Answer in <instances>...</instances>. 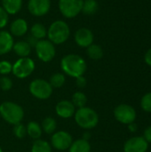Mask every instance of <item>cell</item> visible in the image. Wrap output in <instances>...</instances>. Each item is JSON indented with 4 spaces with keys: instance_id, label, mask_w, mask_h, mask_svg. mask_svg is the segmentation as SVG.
Masks as SVG:
<instances>
[{
    "instance_id": "cell-24",
    "label": "cell",
    "mask_w": 151,
    "mask_h": 152,
    "mask_svg": "<svg viewBox=\"0 0 151 152\" xmlns=\"http://www.w3.org/2000/svg\"><path fill=\"white\" fill-rule=\"evenodd\" d=\"M31 35L36 39H43L47 35V30L45 27L41 23H36L31 27Z\"/></svg>"
},
{
    "instance_id": "cell-21",
    "label": "cell",
    "mask_w": 151,
    "mask_h": 152,
    "mask_svg": "<svg viewBox=\"0 0 151 152\" xmlns=\"http://www.w3.org/2000/svg\"><path fill=\"white\" fill-rule=\"evenodd\" d=\"M42 130L48 134H53L55 133L56 131V128H57V123H56V120L51 117H47L45 118L43 122H42Z\"/></svg>"
},
{
    "instance_id": "cell-27",
    "label": "cell",
    "mask_w": 151,
    "mask_h": 152,
    "mask_svg": "<svg viewBox=\"0 0 151 152\" xmlns=\"http://www.w3.org/2000/svg\"><path fill=\"white\" fill-rule=\"evenodd\" d=\"M49 83L52 87L60 88L65 84V76L61 73H54L51 76Z\"/></svg>"
},
{
    "instance_id": "cell-6",
    "label": "cell",
    "mask_w": 151,
    "mask_h": 152,
    "mask_svg": "<svg viewBox=\"0 0 151 152\" xmlns=\"http://www.w3.org/2000/svg\"><path fill=\"white\" fill-rule=\"evenodd\" d=\"M35 69V62L28 57L20 58L12 65V72L18 78H26L32 74Z\"/></svg>"
},
{
    "instance_id": "cell-3",
    "label": "cell",
    "mask_w": 151,
    "mask_h": 152,
    "mask_svg": "<svg viewBox=\"0 0 151 152\" xmlns=\"http://www.w3.org/2000/svg\"><path fill=\"white\" fill-rule=\"evenodd\" d=\"M75 121L81 128L89 130L98 125L99 116L94 110L89 107H84L75 112Z\"/></svg>"
},
{
    "instance_id": "cell-31",
    "label": "cell",
    "mask_w": 151,
    "mask_h": 152,
    "mask_svg": "<svg viewBox=\"0 0 151 152\" xmlns=\"http://www.w3.org/2000/svg\"><path fill=\"white\" fill-rule=\"evenodd\" d=\"M12 70V65L7 61H0V74L1 75H7L11 73Z\"/></svg>"
},
{
    "instance_id": "cell-25",
    "label": "cell",
    "mask_w": 151,
    "mask_h": 152,
    "mask_svg": "<svg viewBox=\"0 0 151 152\" xmlns=\"http://www.w3.org/2000/svg\"><path fill=\"white\" fill-rule=\"evenodd\" d=\"M87 54L93 60H100L103 56V50L100 45L92 44L87 47Z\"/></svg>"
},
{
    "instance_id": "cell-36",
    "label": "cell",
    "mask_w": 151,
    "mask_h": 152,
    "mask_svg": "<svg viewBox=\"0 0 151 152\" xmlns=\"http://www.w3.org/2000/svg\"><path fill=\"white\" fill-rule=\"evenodd\" d=\"M128 128H129V130L131 132H136L137 129H138V126L134 122H133V123H131V124L128 125Z\"/></svg>"
},
{
    "instance_id": "cell-29",
    "label": "cell",
    "mask_w": 151,
    "mask_h": 152,
    "mask_svg": "<svg viewBox=\"0 0 151 152\" xmlns=\"http://www.w3.org/2000/svg\"><path fill=\"white\" fill-rule=\"evenodd\" d=\"M142 109L146 112H151V93H148L143 95L141 101Z\"/></svg>"
},
{
    "instance_id": "cell-35",
    "label": "cell",
    "mask_w": 151,
    "mask_h": 152,
    "mask_svg": "<svg viewBox=\"0 0 151 152\" xmlns=\"http://www.w3.org/2000/svg\"><path fill=\"white\" fill-rule=\"evenodd\" d=\"M144 61L145 62L151 67V48H150L147 53H145V56H144Z\"/></svg>"
},
{
    "instance_id": "cell-1",
    "label": "cell",
    "mask_w": 151,
    "mask_h": 152,
    "mask_svg": "<svg viewBox=\"0 0 151 152\" xmlns=\"http://www.w3.org/2000/svg\"><path fill=\"white\" fill-rule=\"evenodd\" d=\"M61 69L65 74L72 77L84 76L87 66L85 61L77 54H68L61 59Z\"/></svg>"
},
{
    "instance_id": "cell-33",
    "label": "cell",
    "mask_w": 151,
    "mask_h": 152,
    "mask_svg": "<svg viewBox=\"0 0 151 152\" xmlns=\"http://www.w3.org/2000/svg\"><path fill=\"white\" fill-rule=\"evenodd\" d=\"M86 83H87L86 79L85 78L84 76H81V77H78L76 78V85L79 88H84L86 86Z\"/></svg>"
},
{
    "instance_id": "cell-4",
    "label": "cell",
    "mask_w": 151,
    "mask_h": 152,
    "mask_svg": "<svg viewBox=\"0 0 151 152\" xmlns=\"http://www.w3.org/2000/svg\"><path fill=\"white\" fill-rule=\"evenodd\" d=\"M70 30L69 25L63 20H56L53 22L47 30L49 41L53 44L61 45L66 42L69 37Z\"/></svg>"
},
{
    "instance_id": "cell-28",
    "label": "cell",
    "mask_w": 151,
    "mask_h": 152,
    "mask_svg": "<svg viewBox=\"0 0 151 152\" xmlns=\"http://www.w3.org/2000/svg\"><path fill=\"white\" fill-rule=\"evenodd\" d=\"M13 134L18 138V139H23L27 135V128L24 126L22 124H17L13 126Z\"/></svg>"
},
{
    "instance_id": "cell-22",
    "label": "cell",
    "mask_w": 151,
    "mask_h": 152,
    "mask_svg": "<svg viewBox=\"0 0 151 152\" xmlns=\"http://www.w3.org/2000/svg\"><path fill=\"white\" fill-rule=\"evenodd\" d=\"M99 8V4L96 0H85L83 3L82 11L86 15H93L94 14Z\"/></svg>"
},
{
    "instance_id": "cell-7",
    "label": "cell",
    "mask_w": 151,
    "mask_h": 152,
    "mask_svg": "<svg viewBox=\"0 0 151 152\" xmlns=\"http://www.w3.org/2000/svg\"><path fill=\"white\" fill-rule=\"evenodd\" d=\"M84 0H59L61 12L66 18H74L81 11Z\"/></svg>"
},
{
    "instance_id": "cell-9",
    "label": "cell",
    "mask_w": 151,
    "mask_h": 152,
    "mask_svg": "<svg viewBox=\"0 0 151 152\" xmlns=\"http://www.w3.org/2000/svg\"><path fill=\"white\" fill-rule=\"evenodd\" d=\"M115 118L122 123L129 125L135 121L136 119V111L135 110L127 104H120L117 106L114 110Z\"/></svg>"
},
{
    "instance_id": "cell-17",
    "label": "cell",
    "mask_w": 151,
    "mask_h": 152,
    "mask_svg": "<svg viewBox=\"0 0 151 152\" xmlns=\"http://www.w3.org/2000/svg\"><path fill=\"white\" fill-rule=\"evenodd\" d=\"M3 9L8 14L17 13L22 5V0H2Z\"/></svg>"
},
{
    "instance_id": "cell-13",
    "label": "cell",
    "mask_w": 151,
    "mask_h": 152,
    "mask_svg": "<svg viewBox=\"0 0 151 152\" xmlns=\"http://www.w3.org/2000/svg\"><path fill=\"white\" fill-rule=\"evenodd\" d=\"M55 112L61 118H70L76 112V107L71 102L63 100L56 104Z\"/></svg>"
},
{
    "instance_id": "cell-15",
    "label": "cell",
    "mask_w": 151,
    "mask_h": 152,
    "mask_svg": "<svg viewBox=\"0 0 151 152\" xmlns=\"http://www.w3.org/2000/svg\"><path fill=\"white\" fill-rule=\"evenodd\" d=\"M13 38L7 31H0V55L9 53L13 46Z\"/></svg>"
},
{
    "instance_id": "cell-18",
    "label": "cell",
    "mask_w": 151,
    "mask_h": 152,
    "mask_svg": "<svg viewBox=\"0 0 151 152\" xmlns=\"http://www.w3.org/2000/svg\"><path fill=\"white\" fill-rule=\"evenodd\" d=\"M12 50L18 56H20V58H23V57L28 56V54L30 53V51H31V47L28 42L19 41V42L13 44Z\"/></svg>"
},
{
    "instance_id": "cell-37",
    "label": "cell",
    "mask_w": 151,
    "mask_h": 152,
    "mask_svg": "<svg viewBox=\"0 0 151 152\" xmlns=\"http://www.w3.org/2000/svg\"><path fill=\"white\" fill-rule=\"evenodd\" d=\"M90 138V134L89 133H85V134H84V137H83V139H85V140H87L88 141V139Z\"/></svg>"
},
{
    "instance_id": "cell-32",
    "label": "cell",
    "mask_w": 151,
    "mask_h": 152,
    "mask_svg": "<svg viewBox=\"0 0 151 152\" xmlns=\"http://www.w3.org/2000/svg\"><path fill=\"white\" fill-rule=\"evenodd\" d=\"M7 22H8V13L2 7H0V28L5 27Z\"/></svg>"
},
{
    "instance_id": "cell-12",
    "label": "cell",
    "mask_w": 151,
    "mask_h": 152,
    "mask_svg": "<svg viewBox=\"0 0 151 152\" xmlns=\"http://www.w3.org/2000/svg\"><path fill=\"white\" fill-rule=\"evenodd\" d=\"M51 7L50 0H29L28 2V11L32 15L43 16L45 15Z\"/></svg>"
},
{
    "instance_id": "cell-16",
    "label": "cell",
    "mask_w": 151,
    "mask_h": 152,
    "mask_svg": "<svg viewBox=\"0 0 151 152\" xmlns=\"http://www.w3.org/2000/svg\"><path fill=\"white\" fill-rule=\"evenodd\" d=\"M10 30L12 35L15 37H21L26 34L28 31V24L27 21L23 19H17L12 22Z\"/></svg>"
},
{
    "instance_id": "cell-2",
    "label": "cell",
    "mask_w": 151,
    "mask_h": 152,
    "mask_svg": "<svg viewBox=\"0 0 151 152\" xmlns=\"http://www.w3.org/2000/svg\"><path fill=\"white\" fill-rule=\"evenodd\" d=\"M1 117L11 125L20 124L24 117V111L21 106L12 102H4L0 105Z\"/></svg>"
},
{
    "instance_id": "cell-19",
    "label": "cell",
    "mask_w": 151,
    "mask_h": 152,
    "mask_svg": "<svg viewBox=\"0 0 151 152\" xmlns=\"http://www.w3.org/2000/svg\"><path fill=\"white\" fill-rule=\"evenodd\" d=\"M69 150V152H90L91 145L87 140L79 139L73 142Z\"/></svg>"
},
{
    "instance_id": "cell-30",
    "label": "cell",
    "mask_w": 151,
    "mask_h": 152,
    "mask_svg": "<svg viewBox=\"0 0 151 152\" xmlns=\"http://www.w3.org/2000/svg\"><path fill=\"white\" fill-rule=\"evenodd\" d=\"M12 87V81L8 77H2L0 78V88L3 91H9Z\"/></svg>"
},
{
    "instance_id": "cell-10",
    "label": "cell",
    "mask_w": 151,
    "mask_h": 152,
    "mask_svg": "<svg viewBox=\"0 0 151 152\" xmlns=\"http://www.w3.org/2000/svg\"><path fill=\"white\" fill-rule=\"evenodd\" d=\"M52 145L58 151H65L69 149L73 142V139L70 134L65 131H58L53 134L51 138Z\"/></svg>"
},
{
    "instance_id": "cell-34",
    "label": "cell",
    "mask_w": 151,
    "mask_h": 152,
    "mask_svg": "<svg viewBox=\"0 0 151 152\" xmlns=\"http://www.w3.org/2000/svg\"><path fill=\"white\" fill-rule=\"evenodd\" d=\"M142 137L147 141L148 143H151V126L145 129Z\"/></svg>"
},
{
    "instance_id": "cell-5",
    "label": "cell",
    "mask_w": 151,
    "mask_h": 152,
    "mask_svg": "<svg viewBox=\"0 0 151 152\" xmlns=\"http://www.w3.org/2000/svg\"><path fill=\"white\" fill-rule=\"evenodd\" d=\"M29 92L34 97L39 100H46L51 97L53 94V87L48 81L37 78L30 83Z\"/></svg>"
},
{
    "instance_id": "cell-8",
    "label": "cell",
    "mask_w": 151,
    "mask_h": 152,
    "mask_svg": "<svg viewBox=\"0 0 151 152\" xmlns=\"http://www.w3.org/2000/svg\"><path fill=\"white\" fill-rule=\"evenodd\" d=\"M36 53L39 60L48 62L55 56V47L51 41L41 39L36 44Z\"/></svg>"
},
{
    "instance_id": "cell-26",
    "label": "cell",
    "mask_w": 151,
    "mask_h": 152,
    "mask_svg": "<svg viewBox=\"0 0 151 152\" xmlns=\"http://www.w3.org/2000/svg\"><path fill=\"white\" fill-rule=\"evenodd\" d=\"M73 105L78 109L80 108H84L86 105L87 102V98L86 95L82 93V92H76L73 95H72V102Z\"/></svg>"
},
{
    "instance_id": "cell-38",
    "label": "cell",
    "mask_w": 151,
    "mask_h": 152,
    "mask_svg": "<svg viewBox=\"0 0 151 152\" xmlns=\"http://www.w3.org/2000/svg\"><path fill=\"white\" fill-rule=\"evenodd\" d=\"M0 152H3V151H2V149H1V147H0Z\"/></svg>"
},
{
    "instance_id": "cell-20",
    "label": "cell",
    "mask_w": 151,
    "mask_h": 152,
    "mask_svg": "<svg viewBox=\"0 0 151 152\" xmlns=\"http://www.w3.org/2000/svg\"><path fill=\"white\" fill-rule=\"evenodd\" d=\"M27 134L29 135L30 138L36 140H38L43 133L42 127L40 126V125L37 122L35 121H30L28 122V126H27Z\"/></svg>"
},
{
    "instance_id": "cell-11",
    "label": "cell",
    "mask_w": 151,
    "mask_h": 152,
    "mask_svg": "<svg viewBox=\"0 0 151 152\" xmlns=\"http://www.w3.org/2000/svg\"><path fill=\"white\" fill-rule=\"evenodd\" d=\"M149 143L142 136H135L127 140L124 144L125 152H146Z\"/></svg>"
},
{
    "instance_id": "cell-14",
    "label": "cell",
    "mask_w": 151,
    "mask_h": 152,
    "mask_svg": "<svg viewBox=\"0 0 151 152\" xmlns=\"http://www.w3.org/2000/svg\"><path fill=\"white\" fill-rule=\"evenodd\" d=\"M75 41L81 47H88L93 42V34L89 28H81L75 34Z\"/></svg>"
},
{
    "instance_id": "cell-23",
    "label": "cell",
    "mask_w": 151,
    "mask_h": 152,
    "mask_svg": "<svg viewBox=\"0 0 151 152\" xmlns=\"http://www.w3.org/2000/svg\"><path fill=\"white\" fill-rule=\"evenodd\" d=\"M31 152H52V148L49 142L44 140H36L32 145Z\"/></svg>"
}]
</instances>
